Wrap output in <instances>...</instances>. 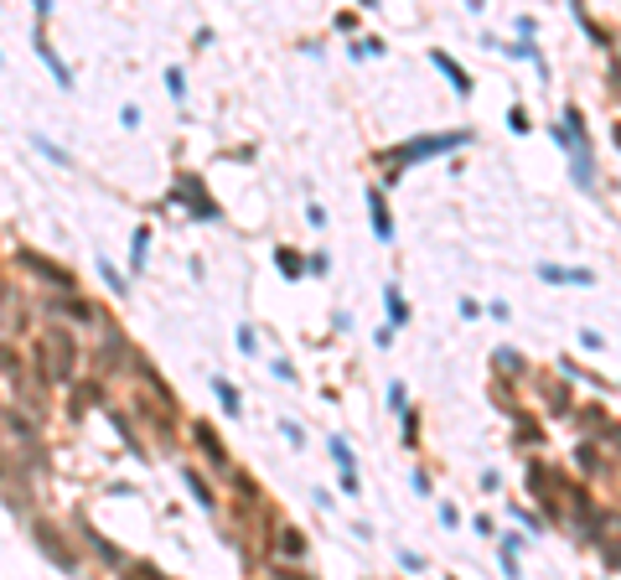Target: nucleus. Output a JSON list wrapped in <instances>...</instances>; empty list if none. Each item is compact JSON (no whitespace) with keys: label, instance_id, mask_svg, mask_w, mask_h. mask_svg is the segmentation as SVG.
I'll return each mask as SVG.
<instances>
[{"label":"nucleus","instance_id":"nucleus-1","mask_svg":"<svg viewBox=\"0 0 621 580\" xmlns=\"http://www.w3.org/2000/svg\"><path fill=\"white\" fill-rule=\"evenodd\" d=\"M73 363H78V342L68 332L36 337V373H42V384H68L73 378Z\"/></svg>","mask_w":621,"mask_h":580},{"label":"nucleus","instance_id":"nucleus-2","mask_svg":"<svg viewBox=\"0 0 621 580\" xmlns=\"http://www.w3.org/2000/svg\"><path fill=\"white\" fill-rule=\"evenodd\" d=\"M461 140H466V130H456V135H435V140H414V146H404L399 155H388V166H394L388 177H399V166H404V161H414V155H435V151H450V146H461Z\"/></svg>","mask_w":621,"mask_h":580},{"label":"nucleus","instance_id":"nucleus-3","mask_svg":"<svg viewBox=\"0 0 621 580\" xmlns=\"http://www.w3.org/2000/svg\"><path fill=\"white\" fill-rule=\"evenodd\" d=\"M16 265H27V270H36L42 280H52V285H62V290L73 285V275H68V270H58V265H47V259H42L36 249H21V254H16Z\"/></svg>","mask_w":621,"mask_h":580},{"label":"nucleus","instance_id":"nucleus-4","mask_svg":"<svg viewBox=\"0 0 621 580\" xmlns=\"http://www.w3.org/2000/svg\"><path fill=\"white\" fill-rule=\"evenodd\" d=\"M36 539L47 544V554H52V560H62V570H73V550L58 539V528H52V523H36Z\"/></svg>","mask_w":621,"mask_h":580},{"label":"nucleus","instance_id":"nucleus-5","mask_svg":"<svg viewBox=\"0 0 621 580\" xmlns=\"http://www.w3.org/2000/svg\"><path fill=\"white\" fill-rule=\"evenodd\" d=\"M192 435H197V446H203V451H207V461H212L218 472H228V451L218 446V435H212V430H207V425H192Z\"/></svg>","mask_w":621,"mask_h":580},{"label":"nucleus","instance_id":"nucleus-6","mask_svg":"<svg viewBox=\"0 0 621 580\" xmlns=\"http://www.w3.org/2000/svg\"><path fill=\"white\" fill-rule=\"evenodd\" d=\"M430 58H435V68H441L445 78H450V83H456V93H472V78H466V73H461V68H456V62L445 58V52H430Z\"/></svg>","mask_w":621,"mask_h":580},{"label":"nucleus","instance_id":"nucleus-7","mask_svg":"<svg viewBox=\"0 0 621 580\" xmlns=\"http://www.w3.org/2000/svg\"><path fill=\"white\" fill-rule=\"evenodd\" d=\"M544 280H569V285H591L585 270H560V265H544Z\"/></svg>","mask_w":621,"mask_h":580},{"label":"nucleus","instance_id":"nucleus-8","mask_svg":"<svg viewBox=\"0 0 621 580\" xmlns=\"http://www.w3.org/2000/svg\"><path fill=\"white\" fill-rule=\"evenodd\" d=\"M373 203V228H378V239H388V213H384V192H373L368 197Z\"/></svg>","mask_w":621,"mask_h":580},{"label":"nucleus","instance_id":"nucleus-9","mask_svg":"<svg viewBox=\"0 0 621 580\" xmlns=\"http://www.w3.org/2000/svg\"><path fill=\"white\" fill-rule=\"evenodd\" d=\"M187 488L197 492V503H207V508H212V492H207V482L197 477V472H192V466H187Z\"/></svg>","mask_w":621,"mask_h":580},{"label":"nucleus","instance_id":"nucleus-10","mask_svg":"<svg viewBox=\"0 0 621 580\" xmlns=\"http://www.w3.org/2000/svg\"><path fill=\"white\" fill-rule=\"evenodd\" d=\"M388 316H394V322H404V316H410V306L399 301V290H388Z\"/></svg>","mask_w":621,"mask_h":580},{"label":"nucleus","instance_id":"nucleus-11","mask_svg":"<svg viewBox=\"0 0 621 580\" xmlns=\"http://www.w3.org/2000/svg\"><path fill=\"white\" fill-rule=\"evenodd\" d=\"M146 249H150V234L146 228H135V265H146Z\"/></svg>","mask_w":621,"mask_h":580},{"label":"nucleus","instance_id":"nucleus-12","mask_svg":"<svg viewBox=\"0 0 621 580\" xmlns=\"http://www.w3.org/2000/svg\"><path fill=\"white\" fill-rule=\"evenodd\" d=\"M285 554H306V539H300L296 528H285Z\"/></svg>","mask_w":621,"mask_h":580},{"label":"nucleus","instance_id":"nucleus-13","mask_svg":"<svg viewBox=\"0 0 621 580\" xmlns=\"http://www.w3.org/2000/svg\"><path fill=\"white\" fill-rule=\"evenodd\" d=\"M130 580H166L161 570H150V565H130Z\"/></svg>","mask_w":621,"mask_h":580},{"label":"nucleus","instance_id":"nucleus-14","mask_svg":"<svg viewBox=\"0 0 621 580\" xmlns=\"http://www.w3.org/2000/svg\"><path fill=\"white\" fill-rule=\"evenodd\" d=\"M280 270H285V275H300V265H296V254H291V249H280Z\"/></svg>","mask_w":621,"mask_h":580}]
</instances>
